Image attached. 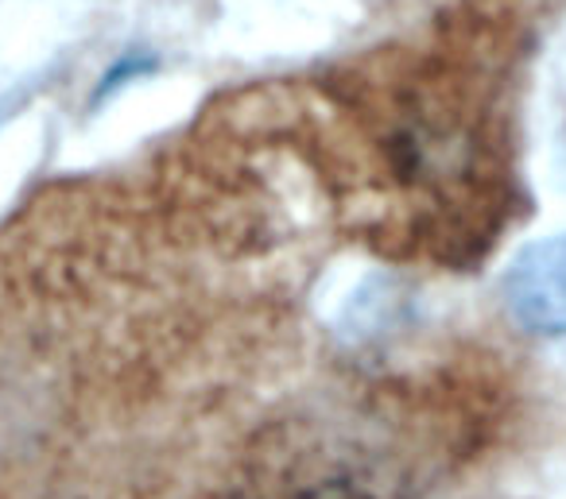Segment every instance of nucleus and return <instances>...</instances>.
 <instances>
[{
  "label": "nucleus",
  "instance_id": "f257e3e1",
  "mask_svg": "<svg viewBox=\"0 0 566 499\" xmlns=\"http://www.w3.org/2000/svg\"><path fill=\"white\" fill-rule=\"evenodd\" d=\"M504 302L527 333L566 337V236L520 248L504 272Z\"/></svg>",
  "mask_w": 566,
  "mask_h": 499
}]
</instances>
